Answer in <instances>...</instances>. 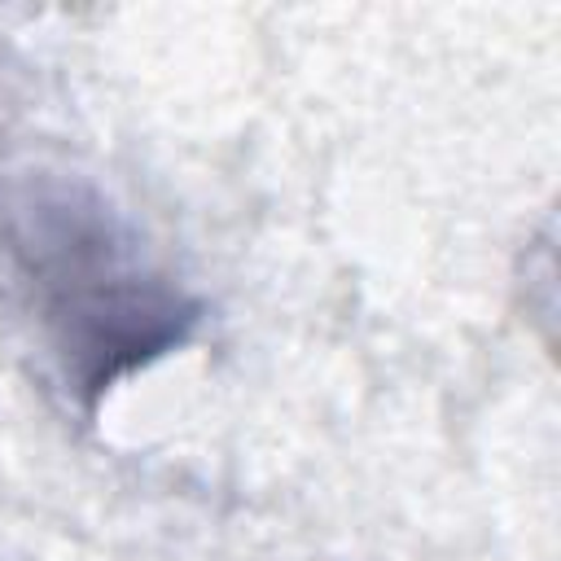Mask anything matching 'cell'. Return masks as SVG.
Here are the masks:
<instances>
[{"instance_id": "cell-1", "label": "cell", "mask_w": 561, "mask_h": 561, "mask_svg": "<svg viewBox=\"0 0 561 561\" xmlns=\"http://www.w3.org/2000/svg\"><path fill=\"white\" fill-rule=\"evenodd\" d=\"M0 237L35 294L66 381L88 399L175 351L197 324V302L149 267L140 237L79 180L9 184Z\"/></svg>"}]
</instances>
